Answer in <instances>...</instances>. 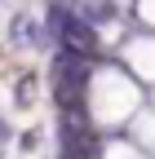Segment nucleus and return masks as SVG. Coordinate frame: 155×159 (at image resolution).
Listing matches in <instances>:
<instances>
[{
    "mask_svg": "<svg viewBox=\"0 0 155 159\" xmlns=\"http://www.w3.org/2000/svg\"><path fill=\"white\" fill-rule=\"evenodd\" d=\"M9 137H13V128H9V119H5V115H0V146H5V142H9Z\"/></svg>",
    "mask_w": 155,
    "mask_h": 159,
    "instance_id": "2",
    "label": "nucleus"
},
{
    "mask_svg": "<svg viewBox=\"0 0 155 159\" xmlns=\"http://www.w3.org/2000/svg\"><path fill=\"white\" fill-rule=\"evenodd\" d=\"M129 142L138 146V150H155V111H142V119H133Z\"/></svg>",
    "mask_w": 155,
    "mask_h": 159,
    "instance_id": "1",
    "label": "nucleus"
}]
</instances>
